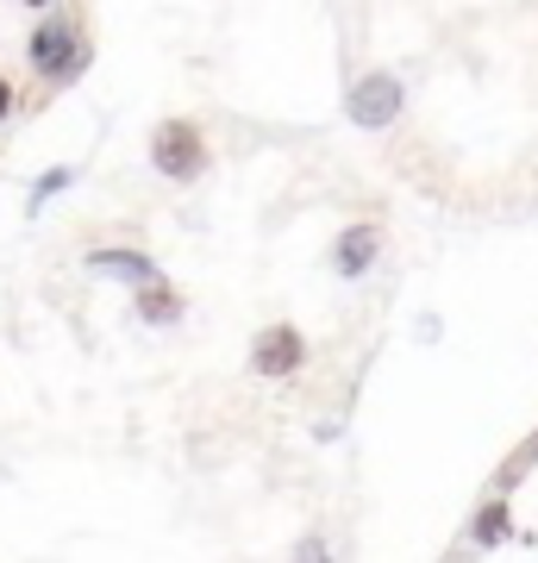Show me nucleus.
Returning a JSON list of instances; mask_svg holds the SVG:
<instances>
[{
	"instance_id": "nucleus-1",
	"label": "nucleus",
	"mask_w": 538,
	"mask_h": 563,
	"mask_svg": "<svg viewBox=\"0 0 538 563\" xmlns=\"http://www.w3.org/2000/svg\"><path fill=\"white\" fill-rule=\"evenodd\" d=\"M25 63L39 69L51 88H69V81L95 63V38H88V25L76 13H44L32 25V38H25Z\"/></svg>"
},
{
	"instance_id": "nucleus-2",
	"label": "nucleus",
	"mask_w": 538,
	"mask_h": 563,
	"mask_svg": "<svg viewBox=\"0 0 538 563\" xmlns=\"http://www.w3.org/2000/svg\"><path fill=\"white\" fill-rule=\"evenodd\" d=\"M207 163H213V151H207V132L195 120H163L151 132V169L157 176L195 181V176H207Z\"/></svg>"
},
{
	"instance_id": "nucleus-3",
	"label": "nucleus",
	"mask_w": 538,
	"mask_h": 563,
	"mask_svg": "<svg viewBox=\"0 0 538 563\" xmlns=\"http://www.w3.org/2000/svg\"><path fill=\"white\" fill-rule=\"evenodd\" d=\"M400 107H407V88H400L395 69H370V76L351 81V95H344V120L358 125V132H388L400 120Z\"/></svg>"
},
{
	"instance_id": "nucleus-4",
	"label": "nucleus",
	"mask_w": 538,
	"mask_h": 563,
	"mask_svg": "<svg viewBox=\"0 0 538 563\" xmlns=\"http://www.w3.org/2000/svg\"><path fill=\"white\" fill-rule=\"evenodd\" d=\"M300 363H307V339H300V325L276 320V325H263L257 339H251V376H263V383H288Z\"/></svg>"
},
{
	"instance_id": "nucleus-5",
	"label": "nucleus",
	"mask_w": 538,
	"mask_h": 563,
	"mask_svg": "<svg viewBox=\"0 0 538 563\" xmlns=\"http://www.w3.org/2000/svg\"><path fill=\"white\" fill-rule=\"evenodd\" d=\"M88 269L125 282V288H151V282H163L157 257H151V251H132V244H95V251H88Z\"/></svg>"
},
{
	"instance_id": "nucleus-6",
	"label": "nucleus",
	"mask_w": 538,
	"mask_h": 563,
	"mask_svg": "<svg viewBox=\"0 0 538 563\" xmlns=\"http://www.w3.org/2000/svg\"><path fill=\"white\" fill-rule=\"evenodd\" d=\"M376 257H382V225H370V220L344 225L339 239H332V269H339L344 282L370 276V269H376Z\"/></svg>"
},
{
	"instance_id": "nucleus-7",
	"label": "nucleus",
	"mask_w": 538,
	"mask_h": 563,
	"mask_svg": "<svg viewBox=\"0 0 538 563\" xmlns=\"http://www.w3.org/2000/svg\"><path fill=\"white\" fill-rule=\"evenodd\" d=\"M463 539H470V551H495V544L514 539V507H507V495H488V501L470 514Z\"/></svg>"
},
{
	"instance_id": "nucleus-8",
	"label": "nucleus",
	"mask_w": 538,
	"mask_h": 563,
	"mask_svg": "<svg viewBox=\"0 0 538 563\" xmlns=\"http://www.w3.org/2000/svg\"><path fill=\"white\" fill-rule=\"evenodd\" d=\"M139 320L144 325H176L182 313H188V301H182V288H169V276L163 282H151V288H139Z\"/></svg>"
},
{
	"instance_id": "nucleus-9",
	"label": "nucleus",
	"mask_w": 538,
	"mask_h": 563,
	"mask_svg": "<svg viewBox=\"0 0 538 563\" xmlns=\"http://www.w3.org/2000/svg\"><path fill=\"white\" fill-rule=\"evenodd\" d=\"M532 470H538V426L514 444V451H507V457H501V470H495V495H514V488L526 483Z\"/></svg>"
},
{
	"instance_id": "nucleus-10",
	"label": "nucleus",
	"mask_w": 538,
	"mask_h": 563,
	"mask_svg": "<svg viewBox=\"0 0 538 563\" xmlns=\"http://www.w3.org/2000/svg\"><path fill=\"white\" fill-rule=\"evenodd\" d=\"M69 181H76V163H51V169L32 181V195H25V213H44V201H57Z\"/></svg>"
},
{
	"instance_id": "nucleus-11",
	"label": "nucleus",
	"mask_w": 538,
	"mask_h": 563,
	"mask_svg": "<svg viewBox=\"0 0 538 563\" xmlns=\"http://www.w3.org/2000/svg\"><path fill=\"white\" fill-rule=\"evenodd\" d=\"M295 563H332V539H326V532H300V539H295Z\"/></svg>"
},
{
	"instance_id": "nucleus-12",
	"label": "nucleus",
	"mask_w": 538,
	"mask_h": 563,
	"mask_svg": "<svg viewBox=\"0 0 538 563\" xmlns=\"http://www.w3.org/2000/svg\"><path fill=\"white\" fill-rule=\"evenodd\" d=\"M13 107H20V88H13V76H0V125L13 120Z\"/></svg>"
},
{
	"instance_id": "nucleus-13",
	"label": "nucleus",
	"mask_w": 538,
	"mask_h": 563,
	"mask_svg": "<svg viewBox=\"0 0 538 563\" xmlns=\"http://www.w3.org/2000/svg\"><path fill=\"white\" fill-rule=\"evenodd\" d=\"M451 563H463V558H451Z\"/></svg>"
}]
</instances>
